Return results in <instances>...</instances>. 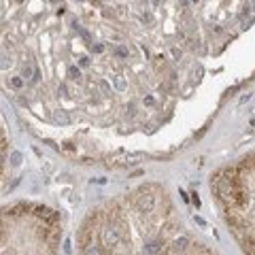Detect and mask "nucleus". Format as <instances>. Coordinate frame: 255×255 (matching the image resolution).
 Returning <instances> with one entry per match:
<instances>
[{"label": "nucleus", "mask_w": 255, "mask_h": 255, "mask_svg": "<svg viewBox=\"0 0 255 255\" xmlns=\"http://www.w3.org/2000/svg\"><path fill=\"white\" fill-rule=\"evenodd\" d=\"M255 19V2H2V85L38 136L132 164Z\"/></svg>", "instance_id": "1"}, {"label": "nucleus", "mask_w": 255, "mask_h": 255, "mask_svg": "<svg viewBox=\"0 0 255 255\" xmlns=\"http://www.w3.org/2000/svg\"><path fill=\"white\" fill-rule=\"evenodd\" d=\"M79 255H221L185 226L170 191L145 183L98 204L77 230Z\"/></svg>", "instance_id": "2"}, {"label": "nucleus", "mask_w": 255, "mask_h": 255, "mask_svg": "<svg viewBox=\"0 0 255 255\" xmlns=\"http://www.w3.org/2000/svg\"><path fill=\"white\" fill-rule=\"evenodd\" d=\"M211 194L243 255H255V151L215 170Z\"/></svg>", "instance_id": "3"}, {"label": "nucleus", "mask_w": 255, "mask_h": 255, "mask_svg": "<svg viewBox=\"0 0 255 255\" xmlns=\"http://www.w3.org/2000/svg\"><path fill=\"white\" fill-rule=\"evenodd\" d=\"M64 226L58 211L15 202L2 211V255H60Z\"/></svg>", "instance_id": "4"}]
</instances>
